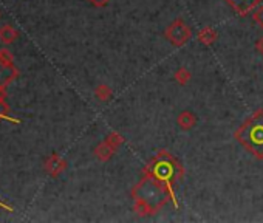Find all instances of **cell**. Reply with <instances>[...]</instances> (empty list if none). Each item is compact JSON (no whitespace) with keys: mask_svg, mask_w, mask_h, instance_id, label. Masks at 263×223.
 Here are the masks:
<instances>
[{"mask_svg":"<svg viewBox=\"0 0 263 223\" xmlns=\"http://www.w3.org/2000/svg\"><path fill=\"white\" fill-rule=\"evenodd\" d=\"M130 194L134 198V211L140 217L155 215L167 201L172 203V195L169 189L157 178L144 172L141 180L138 181V184L134 186Z\"/></svg>","mask_w":263,"mask_h":223,"instance_id":"obj_1","label":"cell"},{"mask_svg":"<svg viewBox=\"0 0 263 223\" xmlns=\"http://www.w3.org/2000/svg\"><path fill=\"white\" fill-rule=\"evenodd\" d=\"M143 172L152 175L169 189L172 195V205L175 206V209H178V200L175 195L174 184L178 180H181L184 175V168L181 166V163L172 154L163 149V151H158V154L146 164Z\"/></svg>","mask_w":263,"mask_h":223,"instance_id":"obj_2","label":"cell"},{"mask_svg":"<svg viewBox=\"0 0 263 223\" xmlns=\"http://www.w3.org/2000/svg\"><path fill=\"white\" fill-rule=\"evenodd\" d=\"M234 137L257 160H263V110L252 114L235 131Z\"/></svg>","mask_w":263,"mask_h":223,"instance_id":"obj_3","label":"cell"},{"mask_svg":"<svg viewBox=\"0 0 263 223\" xmlns=\"http://www.w3.org/2000/svg\"><path fill=\"white\" fill-rule=\"evenodd\" d=\"M192 38L191 27L183 19H175L171 22L164 30V39H167L174 47H183L186 45Z\"/></svg>","mask_w":263,"mask_h":223,"instance_id":"obj_4","label":"cell"},{"mask_svg":"<svg viewBox=\"0 0 263 223\" xmlns=\"http://www.w3.org/2000/svg\"><path fill=\"white\" fill-rule=\"evenodd\" d=\"M44 169H45V172H47L50 177L56 178V177H59L62 172H65V169H67V161H65L59 154L53 152V154L48 155L47 160L44 161Z\"/></svg>","mask_w":263,"mask_h":223,"instance_id":"obj_5","label":"cell"},{"mask_svg":"<svg viewBox=\"0 0 263 223\" xmlns=\"http://www.w3.org/2000/svg\"><path fill=\"white\" fill-rule=\"evenodd\" d=\"M226 2L238 16H246L249 11H254L263 0H226Z\"/></svg>","mask_w":263,"mask_h":223,"instance_id":"obj_6","label":"cell"},{"mask_svg":"<svg viewBox=\"0 0 263 223\" xmlns=\"http://www.w3.org/2000/svg\"><path fill=\"white\" fill-rule=\"evenodd\" d=\"M177 124L183 131H192L197 124V117L192 114L191 110H183L177 117Z\"/></svg>","mask_w":263,"mask_h":223,"instance_id":"obj_7","label":"cell"},{"mask_svg":"<svg viewBox=\"0 0 263 223\" xmlns=\"http://www.w3.org/2000/svg\"><path fill=\"white\" fill-rule=\"evenodd\" d=\"M115 152H116V149L111 147L105 140H104L102 143H99V144L95 147V151H93L95 157H96L99 161H102V163H107V161L115 155Z\"/></svg>","mask_w":263,"mask_h":223,"instance_id":"obj_8","label":"cell"},{"mask_svg":"<svg viewBox=\"0 0 263 223\" xmlns=\"http://www.w3.org/2000/svg\"><path fill=\"white\" fill-rule=\"evenodd\" d=\"M197 38H198V42H200V44L209 47V45H214V44L217 42L218 33H217V30H214L212 27H204V28H201V30L198 31Z\"/></svg>","mask_w":263,"mask_h":223,"instance_id":"obj_9","label":"cell"},{"mask_svg":"<svg viewBox=\"0 0 263 223\" xmlns=\"http://www.w3.org/2000/svg\"><path fill=\"white\" fill-rule=\"evenodd\" d=\"M19 38V31L13 25H2L0 27V42L4 45L13 44Z\"/></svg>","mask_w":263,"mask_h":223,"instance_id":"obj_10","label":"cell"},{"mask_svg":"<svg viewBox=\"0 0 263 223\" xmlns=\"http://www.w3.org/2000/svg\"><path fill=\"white\" fill-rule=\"evenodd\" d=\"M95 98L101 102H107L113 98V90L107 84H99L95 88Z\"/></svg>","mask_w":263,"mask_h":223,"instance_id":"obj_11","label":"cell"},{"mask_svg":"<svg viewBox=\"0 0 263 223\" xmlns=\"http://www.w3.org/2000/svg\"><path fill=\"white\" fill-rule=\"evenodd\" d=\"M174 79L178 85H186L191 79H192V73L191 70H187L186 67H180L175 73H174Z\"/></svg>","mask_w":263,"mask_h":223,"instance_id":"obj_12","label":"cell"},{"mask_svg":"<svg viewBox=\"0 0 263 223\" xmlns=\"http://www.w3.org/2000/svg\"><path fill=\"white\" fill-rule=\"evenodd\" d=\"M104 140H105V141H107V143H108L111 147H115L116 151H118V149H119V147L124 144V137H122L119 132H110V134H108V135H107Z\"/></svg>","mask_w":263,"mask_h":223,"instance_id":"obj_13","label":"cell"},{"mask_svg":"<svg viewBox=\"0 0 263 223\" xmlns=\"http://www.w3.org/2000/svg\"><path fill=\"white\" fill-rule=\"evenodd\" d=\"M0 65L2 67H14V58L8 50H0Z\"/></svg>","mask_w":263,"mask_h":223,"instance_id":"obj_14","label":"cell"},{"mask_svg":"<svg viewBox=\"0 0 263 223\" xmlns=\"http://www.w3.org/2000/svg\"><path fill=\"white\" fill-rule=\"evenodd\" d=\"M252 21L257 27L263 28V5H258L254 11H252Z\"/></svg>","mask_w":263,"mask_h":223,"instance_id":"obj_15","label":"cell"},{"mask_svg":"<svg viewBox=\"0 0 263 223\" xmlns=\"http://www.w3.org/2000/svg\"><path fill=\"white\" fill-rule=\"evenodd\" d=\"M88 2L96 8H104L110 4V0H88Z\"/></svg>","mask_w":263,"mask_h":223,"instance_id":"obj_16","label":"cell"},{"mask_svg":"<svg viewBox=\"0 0 263 223\" xmlns=\"http://www.w3.org/2000/svg\"><path fill=\"white\" fill-rule=\"evenodd\" d=\"M255 50L258 51V54L263 56V36L257 39V42H255Z\"/></svg>","mask_w":263,"mask_h":223,"instance_id":"obj_17","label":"cell"}]
</instances>
